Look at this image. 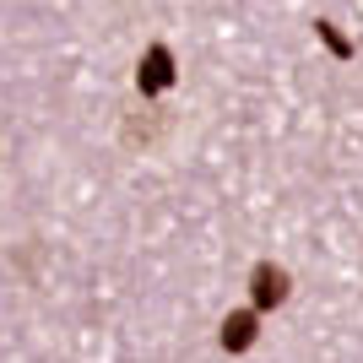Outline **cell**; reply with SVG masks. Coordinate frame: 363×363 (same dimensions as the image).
Returning a JSON list of instances; mask_svg holds the SVG:
<instances>
[{
    "instance_id": "6da1fadb",
    "label": "cell",
    "mask_w": 363,
    "mask_h": 363,
    "mask_svg": "<svg viewBox=\"0 0 363 363\" xmlns=\"http://www.w3.org/2000/svg\"><path fill=\"white\" fill-rule=\"evenodd\" d=\"M293 293V277L277 266V260H260L255 272H250V303H255V315L260 309H282Z\"/></svg>"
},
{
    "instance_id": "7a4b0ae2",
    "label": "cell",
    "mask_w": 363,
    "mask_h": 363,
    "mask_svg": "<svg viewBox=\"0 0 363 363\" xmlns=\"http://www.w3.org/2000/svg\"><path fill=\"white\" fill-rule=\"evenodd\" d=\"M136 87H141V98H157V92L174 87V55H168V44H152L147 55H141Z\"/></svg>"
},
{
    "instance_id": "3957f363",
    "label": "cell",
    "mask_w": 363,
    "mask_h": 363,
    "mask_svg": "<svg viewBox=\"0 0 363 363\" xmlns=\"http://www.w3.org/2000/svg\"><path fill=\"white\" fill-rule=\"evenodd\" d=\"M163 125H168V114H163V108H130V114H125L120 141H125L130 152H136V147H152V141L163 136Z\"/></svg>"
},
{
    "instance_id": "277c9868",
    "label": "cell",
    "mask_w": 363,
    "mask_h": 363,
    "mask_svg": "<svg viewBox=\"0 0 363 363\" xmlns=\"http://www.w3.org/2000/svg\"><path fill=\"white\" fill-rule=\"evenodd\" d=\"M260 336V315L255 309H233V315L223 320V331H217V342H223V352H250Z\"/></svg>"
},
{
    "instance_id": "5b68a950",
    "label": "cell",
    "mask_w": 363,
    "mask_h": 363,
    "mask_svg": "<svg viewBox=\"0 0 363 363\" xmlns=\"http://www.w3.org/2000/svg\"><path fill=\"white\" fill-rule=\"evenodd\" d=\"M320 38H325V44H331L336 55H347V38H342V33H336L331 22H320Z\"/></svg>"
}]
</instances>
